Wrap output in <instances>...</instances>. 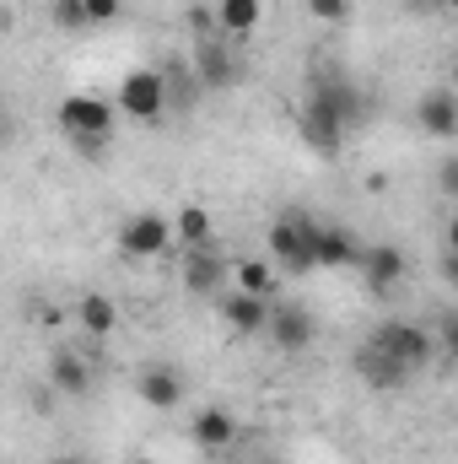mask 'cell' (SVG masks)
Wrapping results in <instances>:
<instances>
[{"label":"cell","mask_w":458,"mask_h":464,"mask_svg":"<svg viewBox=\"0 0 458 464\" xmlns=\"http://www.w3.org/2000/svg\"><path fill=\"white\" fill-rule=\"evenodd\" d=\"M71 146H76L81 157H103V151H109V135H76Z\"/></svg>","instance_id":"obj_25"},{"label":"cell","mask_w":458,"mask_h":464,"mask_svg":"<svg viewBox=\"0 0 458 464\" xmlns=\"http://www.w3.org/2000/svg\"><path fill=\"white\" fill-rule=\"evenodd\" d=\"M415 124H421L432 140H453V135H458V98H453V87H432V92L415 103Z\"/></svg>","instance_id":"obj_15"},{"label":"cell","mask_w":458,"mask_h":464,"mask_svg":"<svg viewBox=\"0 0 458 464\" xmlns=\"http://www.w3.org/2000/svg\"><path fill=\"white\" fill-rule=\"evenodd\" d=\"M173 222V243L189 254V248H211L216 243V217L205 211V206H184L178 217H167Z\"/></svg>","instance_id":"obj_20"},{"label":"cell","mask_w":458,"mask_h":464,"mask_svg":"<svg viewBox=\"0 0 458 464\" xmlns=\"http://www.w3.org/2000/svg\"><path fill=\"white\" fill-rule=\"evenodd\" d=\"M135 394H140V405H151V411H178L184 405V372L178 367H167V362H151L140 378H135Z\"/></svg>","instance_id":"obj_13"},{"label":"cell","mask_w":458,"mask_h":464,"mask_svg":"<svg viewBox=\"0 0 458 464\" xmlns=\"http://www.w3.org/2000/svg\"><path fill=\"white\" fill-rule=\"evenodd\" d=\"M189 438H195L200 454H232L237 438H243V427H237V416H232L227 405H200L195 421H189Z\"/></svg>","instance_id":"obj_10"},{"label":"cell","mask_w":458,"mask_h":464,"mask_svg":"<svg viewBox=\"0 0 458 464\" xmlns=\"http://www.w3.org/2000/svg\"><path fill=\"white\" fill-rule=\"evenodd\" d=\"M259 0H216V11H211V22H216V33L227 38V44H237V38H248L253 27H259Z\"/></svg>","instance_id":"obj_21"},{"label":"cell","mask_w":458,"mask_h":464,"mask_svg":"<svg viewBox=\"0 0 458 464\" xmlns=\"http://www.w3.org/2000/svg\"><path fill=\"white\" fill-rule=\"evenodd\" d=\"M109 103H114L119 119L157 124V119L167 114V103H173V82H167V71H157V65H135V71H124V82L114 87Z\"/></svg>","instance_id":"obj_1"},{"label":"cell","mask_w":458,"mask_h":464,"mask_svg":"<svg viewBox=\"0 0 458 464\" xmlns=\"http://www.w3.org/2000/svg\"><path fill=\"white\" fill-rule=\"evenodd\" d=\"M222 286H227V259L216 248H189V259H184V292L216 297Z\"/></svg>","instance_id":"obj_16"},{"label":"cell","mask_w":458,"mask_h":464,"mask_svg":"<svg viewBox=\"0 0 458 464\" xmlns=\"http://www.w3.org/2000/svg\"><path fill=\"white\" fill-rule=\"evenodd\" d=\"M124 464H157V459H146V454H129V459H124Z\"/></svg>","instance_id":"obj_29"},{"label":"cell","mask_w":458,"mask_h":464,"mask_svg":"<svg viewBox=\"0 0 458 464\" xmlns=\"http://www.w3.org/2000/svg\"><path fill=\"white\" fill-rule=\"evenodd\" d=\"M81 11H87V27H109L124 16V0H81Z\"/></svg>","instance_id":"obj_24"},{"label":"cell","mask_w":458,"mask_h":464,"mask_svg":"<svg viewBox=\"0 0 458 464\" xmlns=\"http://www.w3.org/2000/svg\"><path fill=\"white\" fill-rule=\"evenodd\" d=\"M227 281H232V292H248V297H275L281 270H275L264 254H243L237 265H227Z\"/></svg>","instance_id":"obj_19"},{"label":"cell","mask_w":458,"mask_h":464,"mask_svg":"<svg viewBox=\"0 0 458 464\" xmlns=\"http://www.w3.org/2000/svg\"><path fill=\"white\" fill-rule=\"evenodd\" d=\"M350 362H356V378H361V383H367L372 394H399V389L410 383V372H405V367H399V362H394L388 351H377L372 341H361Z\"/></svg>","instance_id":"obj_12"},{"label":"cell","mask_w":458,"mask_h":464,"mask_svg":"<svg viewBox=\"0 0 458 464\" xmlns=\"http://www.w3.org/2000/svg\"><path fill=\"white\" fill-rule=\"evenodd\" d=\"M71 319L92 335V341H114L119 330V303L109 297V292H81L76 297V308H71Z\"/></svg>","instance_id":"obj_18"},{"label":"cell","mask_w":458,"mask_h":464,"mask_svg":"<svg viewBox=\"0 0 458 464\" xmlns=\"http://www.w3.org/2000/svg\"><path fill=\"white\" fill-rule=\"evenodd\" d=\"M253 464H286V454H259Z\"/></svg>","instance_id":"obj_28"},{"label":"cell","mask_w":458,"mask_h":464,"mask_svg":"<svg viewBox=\"0 0 458 464\" xmlns=\"http://www.w3.org/2000/svg\"><path fill=\"white\" fill-rule=\"evenodd\" d=\"M410 16H437V0H399Z\"/></svg>","instance_id":"obj_27"},{"label":"cell","mask_w":458,"mask_h":464,"mask_svg":"<svg viewBox=\"0 0 458 464\" xmlns=\"http://www.w3.org/2000/svg\"><path fill=\"white\" fill-rule=\"evenodd\" d=\"M49 16H54V27H60V33H81V27H87L81 0H54V11H49Z\"/></svg>","instance_id":"obj_22"},{"label":"cell","mask_w":458,"mask_h":464,"mask_svg":"<svg viewBox=\"0 0 458 464\" xmlns=\"http://www.w3.org/2000/svg\"><path fill=\"white\" fill-rule=\"evenodd\" d=\"M356 232L340 222H313V270H356Z\"/></svg>","instance_id":"obj_11"},{"label":"cell","mask_w":458,"mask_h":464,"mask_svg":"<svg viewBox=\"0 0 458 464\" xmlns=\"http://www.w3.org/2000/svg\"><path fill=\"white\" fill-rule=\"evenodd\" d=\"M308 16L340 27V22H350V0H308Z\"/></svg>","instance_id":"obj_23"},{"label":"cell","mask_w":458,"mask_h":464,"mask_svg":"<svg viewBox=\"0 0 458 464\" xmlns=\"http://www.w3.org/2000/svg\"><path fill=\"white\" fill-rule=\"evenodd\" d=\"M114 243H119L124 259H162L173 248V222L162 211H135V217L119 222Z\"/></svg>","instance_id":"obj_4"},{"label":"cell","mask_w":458,"mask_h":464,"mask_svg":"<svg viewBox=\"0 0 458 464\" xmlns=\"http://www.w3.org/2000/svg\"><path fill=\"white\" fill-rule=\"evenodd\" d=\"M237 76H243V60L232 54V44L222 33L195 38V82L205 92H227V87H237Z\"/></svg>","instance_id":"obj_7"},{"label":"cell","mask_w":458,"mask_h":464,"mask_svg":"<svg viewBox=\"0 0 458 464\" xmlns=\"http://www.w3.org/2000/svg\"><path fill=\"white\" fill-rule=\"evenodd\" d=\"M367 341H372L377 351H388L410 378H415V372H426V367L437 362V335H432L426 324H410V319H388V324H377Z\"/></svg>","instance_id":"obj_2"},{"label":"cell","mask_w":458,"mask_h":464,"mask_svg":"<svg viewBox=\"0 0 458 464\" xmlns=\"http://www.w3.org/2000/svg\"><path fill=\"white\" fill-rule=\"evenodd\" d=\"M437 179H443V195H453V189H458V162H453V157L443 162V173H437Z\"/></svg>","instance_id":"obj_26"},{"label":"cell","mask_w":458,"mask_h":464,"mask_svg":"<svg viewBox=\"0 0 458 464\" xmlns=\"http://www.w3.org/2000/svg\"><path fill=\"white\" fill-rule=\"evenodd\" d=\"M54 119H60V130L76 140V135H114V103L109 98H98V92H65L60 98V109H54Z\"/></svg>","instance_id":"obj_5"},{"label":"cell","mask_w":458,"mask_h":464,"mask_svg":"<svg viewBox=\"0 0 458 464\" xmlns=\"http://www.w3.org/2000/svg\"><path fill=\"white\" fill-rule=\"evenodd\" d=\"M49 389L60 400H87L92 394V362L76 356V351H54L49 356Z\"/></svg>","instance_id":"obj_14"},{"label":"cell","mask_w":458,"mask_h":464,"mask_svg":"<svg viewBox=\"0 0 458 464\" xmlns=\"http://www.w3.org/2000/svg\"><path fill=\"white\" fill-rule=\"evenodd\" d=\"M264 319H270V297H248V292H227L222 297V324L232 335L253 341V335H264Z\"/></svg>","instance_id":"obj_17"},{"label":"cell","mask_w":458,"mask_h":464,"mask_svg":"<svg viewBox=\"0 0 458 464\" xmlns=\"http://www.w3.org/2000/svg\"><path fill=\"white\" fill-rule=\"evenodd\" d=\"M356 270H361L367 292H394V286L410 276V259H405L399 243H372V248L356 254Z\"/></svg>","instance_id":"obj_9"},{"label":"cell","mask_w":458,"mask_h":464,"mask_svg":"<svg viewBox=\"0 0 458 464\" xmlns=\"http://www.w3.org/2000/svg\"><path fill=\"white\" fill-rule=\"evenodd\" d=\"M264 335L275 341V351H286V356H302V351L313 346V335H319V324H313V314H308L302 303H270V319H264Z\"/></svg>","instance_id":"obj_8"},{"label":"cell","mask_w":458,"mask_h":464,"mask_svg":"<svg viewBox=\"0 0 458 464\" xmlns=\"http://www.w3.org/2000/svg\"><path fill=\"white\" fill-rule=\"evenodd\" d=\"M302 135H308V146H313L319 157H335L345 146V135H350V124L340 119V109H335L319 87L302 98Z\"/></svg>","instance_id":"obj_6"},{"label":"cell","mask_w":458,"mask_h":464,"mask_svg":"<svg viewBox=\"0 0 458 464\" xmlns=\"http://www.w3.org/2000/svg\"><path fill=\"white\" fill-rule=\"evenodd\" d=\"M264 259L281 270V276H308L313 270V222L308 217H275L264 232Z\"/></svg>","instance_id":"obj_3"}]
</instances>
